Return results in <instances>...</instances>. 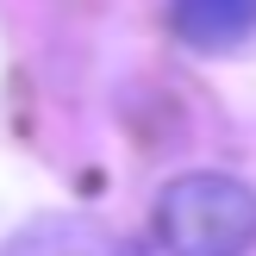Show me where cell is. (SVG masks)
<instances>
[{
	"label": "cell",
	"instance_id": "7a4b0ae2",
	"mask_svg": "<svg viewBox=\"0 0 256 256\" xmlns=\"http://www.w3.org/2000/svg\"><path fill=\"white\" fill-rule=\"evenodd\" d=\"M169 32L188 50H238L244 38H256V0H169Z\"/></svg>",
	"mask_w": 256,
	"mask_h": 256
},
{
	"label": "cell",
	"instance_id": "3957f363",
	"mask_svg": "<svg viewBox=\"0 0 256 256\" xmlns=\"http://www.w3.org/2000/svg\"><path fill=\"white\" fill-rule=\"evenodd\" d=\"M0 256H132V250H125L112 232L88 225V219H38V225H25Z\"/></svg>",
	"mask_w": 256,
	"mask_h": 256
},
{
	"label": "cell",
	"instance_id": "6da1fadb",
	"mask_svg": "<svg viewBox=\"0 0 256 256\" xmlns=\"http://www.w3.org/2000/svg\"><path fill=\"white\" fill-rule=\"evenodd\" d=\"M156 238L169 256H250L256 250V188L225 169L175 175L156 194Z\"/></svg>",
	"mask_w": 256,
	"mask_h": 256
}]
</instances>
